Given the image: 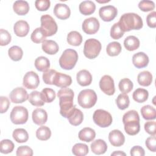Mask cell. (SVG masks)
I'll return each mask as SVG.
<instances>
[{"label": "cell", "mask_w": 156, "mask_h": 156, "mask_svg": "<svg viewBox=\"0 0 156 156\" xmlns=\"http://www.w3.org/2000/svg\"><path fill=\"white\" fill-rule=\"evenodd\" d=\"M51 2L49 0H37L35 2L36 9L39 11H46L49 7Z\"/></svg>", "instance_id": "obj_49"}, {"label": "cell", "mask_w": 156, "mask_h": 156, "mask_svg": "<svg viewBox=\"0 0 156 156\" xmlns=\"http://www.w3.org/2000/svg\"><path fill=\"white\" fill-rule=\"evenodd\" d=\"M79 138L85 142H90L96 137V132L94 129L90 127H85L79 132Z\"/></svg>", "instance_id": "obj_25"}, {"label": "cell", "mask_w": 156, "mask_h": 156, "mask_svg": "<svg viewBox=\"0 0 156 156\" xmlns=\"http://www.w3.org/2000/svg\"><path fill=\"white\" fill-rule=\"evenodd\" d=\"M14 12L18 15H25L29 10V5L26 1H16L13 5Z\"/></svg>", "instance_id": "obj_24"}, {"label": "cell", "mask_w": 156, "mask_h": 156, "mask_svg": "<svg viewBox=\"0 0 156 156\" xmlns=\"http://www.w3.org/2000/svg\"><path fill=\"white\" fill-rule=\"evenodd\" d=\"M149 57L143 52L135 54L132 57V63L133 65L138 69L146 67L149 63Z\"/></svg>", "instance_id": "obj_18"}, {"label": "cell", "mask_w": 156, "mask_h": 156, "mask_svg": "<svg viewBox=\"0 0 156 156\" xmlns=\"http://www.w3.org/2000/svg\"><path fill=\"white\" fill-rule=\"evenodd\" d=\"M78 60V54L76 51L72 49L65 50L59 58V65L62 69H72Z\"/></svg>", "instance_id": "obj_4"}, {"label": "cell", "mask_w": 156, "mask_h": 156, "mask_svg": "<svg viewBox=\"0 0 156 156\" xmlns=\"http://www.w3.org/2000/svg\"><path fill=\"white\" fill-rule=\"evenodd\" d=\"M15 145L13 143L8 139L2 140L0 143V151L2 154H9L13 151Z\"/></svg>", "instance_id": "obj_44"}, {"label": "cell", "mask_w": 156, "mask_h": 156, "mask_svg": "<svg viewBox=\"0 0 156 156\" xmlns=\"http://www.w3.org/2000/svg\"><path fill=\"white\" fill-rule=\"evenodd\" d=\"M77 101L79 105L82 108H90L96 103V93L91 89L83 90L78 94Z\"/></svg>", "instance_id": "obj_5"}, {"label": "cell", "mask_w": 156, "mask_h": 156, "mask_svg": "<svg viewBox=\"0 0 156 156\" xmlns=\"http://www.w3.org/2000/svg\"><path fill=\"white\" fill-rule=\"evenodd\" d=\"M115 102L118 108L122 110L128 108L130 104V100L128 95L124 93L119 94L116 99Z\"/></svg>", "instance_id": "obj_40"}, {"label": "cell", "mask_w": 156, "mask_h": 156, "mask_svg": "<svg viewBox=\"0 0 156 156\" xmlns=\"http://www.w3.org/2000/svg\"><path fill=\"white\" fill-rule=\"evenodd\" d=\"M40 93L43 101L47 103L52 102L56 96L54 90L49 88H45L43 89Z\"/></svg>", "instance_id": "obj_42"}, {"label": "cell", "mask_w": 156, "mask_h": 156, "mask_svg": "<svg viewBox=\"0 0 156 156\" xmlns=\"http://www.w3.org/2000/svg\"><path fill=\"white\" fill-rule=\"evenodd\" d=\"M140 44L139 39L133 35L127 37L124 41L125 48L129 51H133L137 49L140 46Z\"/></svg>", "instance_id": "obj_27"}, {"label": "cell", "mask_w": 156, "mask_h": 156, "mask_svg": "<svg viewBox=\"0 0 156 156\" xmlns=\"http://www.w3.org/2000/svg\"><path fill=\"white\" fill-rule=\"evenodd\" d=\"M149 96V93L147 90L144 88H138L136 89L132 94L133 100L139 103H143L145 102Z\"/></svg>", "instance_id": "obj_33"}, {"label": "cell", "mask_w": 156, "mask_h": 156, "mask_svg": "<svg viewBox=\"0 0 156 156\" xmlns=\"http://www.w3.org/2000/svg\"><path fill=\"white\" fill-rule=\"evenodd\" d=\"M141 114L142 117L146 120L155 119L156 118V110L150 105H146L141 107Z\"/></svg>", "instance_id": "obj_32"}, {"label": "cell", "mask_w": 156, "mask_h": 156, "mask_svg": "<svg viewBox=\"0 0 156 156\" xmlns=\"http://www.w3.org/2000/svg\"><path fill=\"white\" fill-rule=\"evenodd\" d=\"M54 13L58 19L64 20L70 16L71 10L66 4L58 3L54 8Z\"/></svg>", "instance_id": "obj_17"}, {"label": "cell", "mask_w": 156, "mask_h": 156, "mask_svg": "<svg viewBox=\"0 0 156 156\" xmlns=\"http://www.w3.org/2000/svg\"><path fill=\"white\" fill-rule=\"evenodd\" d=\"M10 102L6 96L0 97V112L1 113H5L9 108Z\"/></svg>", "instance_id": "obj_52"}, {"label": "cell", "mask_w": 156, "mask_h": 156, "mask_svg": "<svg viewBox=\"0 0 156 156\" xmlns=\"http://www.w3.org/2000/svg\"><path fill=\"white\" fill-rule=\"evenodd\" d=\"M111 155H115V156H118V155H124L126 156V154L125 152L120 151H115L114 152L111 154Z\"/></svg>", "instance_id": "obj_56"}, {"label": "cell", "mask_w": 156, "mask_h": 156, "mask_svg": "<svg viewBox=\"0 0 156 156\" xmlns=\"http://www.w3.org/2000/svg\"><path fill=\"white\" fill-rule=\"evenodd\" d=\"M57 71L54 69H48L43 73V80L46 84L53 85V81Z\"/></svg>", "instance_id": "obj_46"}, {"label": "cell", "mask_w": 156, "mask_h": 156, "mask_svg": "<svg viewBox=\"0 0 156 156\" xmlns=\"http://www.w3.org/2000/svg\"><path fill=\"white\" fill-rule=\"evenodd\" d=\"M146 146L147 149L151 152H155L156 151V138L155 135L148 137L145 142Z\"/></svg>", "instance_id": "obj_51"}, {"label": "cell", "mask_w": 156, "mask_h": 156, "mask_svg": "<svg viewBox=\"0 0 156 156\" xmlns=\"http://www.w3.org/2000/svg\"><path fill=\"white\" fill-rule=\"evenodd\" d=\"M94 123L101 127H107L112 123V116L111 114L102 109L95 110L93 115Z\"/></svg>", "instance_id": "obj_9"}, {"label": "cell", "mask_w": 156, "mask_h": 156, "mask_svg": "<svg viewBox=\"0 0 156 156\" xmlns=\"http://www.w3.org/2000/svg\"><path fill=\"white\" fill-rule=\"evenodd\" d=\"M80 12L84 15H90L93 13L96 10V5L91 1H82L79 7Z\"/></svg>", "instance_id": "obj_26"}, {"label": "cell", "mask_w": 156, "mask_h": 156, "mask_svg": "<svg viewBox=\"0 0 156 156\" xmlns=\"http://www.w3.org/2000/svg\"><path fill=\"white\" fill-rule=\"evenodd\" d=\"M71 83L72 79L70 76L58 72H57L53 81V85L60 88L69 87Z\"/></svg>", "instance_id": "obj_16"}, {"label": "cell", "mask_w": 156, "mask_h": 156, "mask_svg": "<svg viewBox=\"0 0 156 156\" xmlns=\"http://www.w3.org/2000/svg\"><path fill=\"white\" fill-rule=\"evenodd\" d=\"M88 147L83 143H76L72 148V152L76 156H85L88 153Z\"/></svg>", "instance_id": "obj_41"}, {"label": "cell", "mask_w": 156, "mask_h": 156, "mask_svg": "<svg viewBox=\"0 0 156 156\" xmlns=\"http://www.w3.org/2000/svg\"><path fill=\"white\" fill-rule=\"evenodd\" d=\"M41 29L46 37L52 36L57 32L58 27L54 18L49 15L46 14L41 16Z\"/></svg>", "instance_id": "obj_7"}, {"label": "cell", "mask_w": 156, "mask_h": 156, "mask_svg": "<svg viewBox=\"0 0 156 156\" xmlns=\"http://www.w3.org/2000/svg\"><path fill=\"white\" fill-rule=\"evenodd\" d=\"M29 117L28 110L23 106H15L10 112L11 121L15 124H25Z\"/></svg>", "instance_id": "obj_8"}, {"label": "cell", "mask_w": 156, "mask_h": 156, "mask_svg": "<svg viewBox=\"0 0 156 156\" xmlns=\"http://www.w3.org/2000/svg\"><path fill=\"white\" fill-rule=\"evenodd\" d=\"M29 25L24 20H19L15 23L13 26L15 34L20 37L26 36L29 31Z\"/></svg>", "instance_id": "obj_19"}, {"label": "cell", "mask_w": 156, "mask_h": 156, "mask_svg": "<svg viewBox=\"0 0 156 156\" xmlns=\"http://www.w3.org/2000/svg\"><path fill=\"white\" fill-rule=\"evenodd\" d=\"M122 48L121 44L117 41H113L108 44L106 48V52L109 56H116L121 51Z\"/></svg>", "instance_id": "obj_36"}, {"label": "cell", "mask_w": 156, "mask_h": 156, "mask_svg": "<svg viewBox=\"0 0 156 156\" xmlns=\"http://www.w3.org/2000/svg\"><path fill=\"white\" fill-rule=\"evenodd\" d=\"M155 121H147L144 124V127L145 131L151 135H155Z\"/></svg>", "instance_id": "obj_53"}, {"label": "cell", "mask_w": 156, "mask_h": 156, "mask_svg": "<svg viewBox=\"0 0 156 156\" xmlns=\"http://www.w3.org/2000/svg\"><path fill=\"white\" fill-rule=\"evenodd\" d=\"M124 32L121 29L118 23H115L111 27L110 29V36L114 40H118L121 38L123 35Z\"/></svg>", "instance_id": "obj_45"}, {"label": "cell", "mask_w": 156, "mask_h": 156, "mask_svg": "<svg viewBox=\"0 0 156 156\" xmlns=\"http://www.w3.org/2000/svg\"><path fill=\"white\" fill-rule=\"evenodd\" d=\"M29 101L34 106L41 107L44 104L41 96V93L38 91H32L29 96Z\"/></svg>", "instance_id": "obj_35"}, {"label": "cell", "mask_w": 156, "mask_h": 156, "mask_svg": "<svg viewBox=\"0 0 156 156\" xmlns=\"http://www.w3.org/2000/svg\"><path fill=\"white\" fill-rule=\"evenodd\" d=\"M9 57L13 61H19L22 58L23 51L22 49L18 46H13L8 50Z\"/></svg>", "instance_id": "obj_37"}, {"label": "cell", "mask_w": 156, "mask_h": 156, "mask_svg": "<svg viewBox=\"0 0 156 156\" xmlns=\"http://www.w3.org/2000/svg\"><path fill=\"white\" fill-rule=\"evenodd\" d=\"M133 84L132 82L128 78L122 79L118 84L120 91L124 94H127L133 89Z\"/></svg>", "instance_id": "obj_39"}, {"label": "cell", "mask_w": 156, "mask_h": 156, "mask_svg": "<svg viewBox=\"0 0 156 156\" xmlns=\"http://www.w3.org/2000/svg\"><path fill=\"white\" fill-rule=\"evenodd\" d=\"M59 98L60 113L66 118H68L71 114L76 105L73 104L74 92L69 88H62L57 93Z\"/></svg>", "instance_id": "obj_1"}, {"label": "cell", "mask_w": 156, "mask_h": 156, "mask_svg": "<svg viewBox=\"0 0 156 156\" xmlns=\"http://www.w3.org/2000/svg\"><path fill=\"white\" fill-rule=\"evenodd\" d=\"M40 79L38 74L34 71H29L26 73L23 77V84L25 88L34 90L38 87Z\"/></svg>", "instance_id": "obj_12"}, {"label": "cell", "mask_w": 156, "mask_h": 156, "mask_svg": "<svg viewBox=\"0 0 156 156\" xmlns=\"http://www.w3.org/2000/svg\"><path fill=\"white\" fill-rule=\"evenodd\" d=\"M91 150L96 155L104 154L107 150V145L104 140L98 139L91 144Z\"/></svg>", "instance_id": "obj_22"}, {"label": "cell", "mask_w": 156, "mask_h": 156, "mask_svg": "<svg viewBox=\"0 0 156 156\" xmlns=\"http://www.w3.org/2000/svg\"><path fill=\"white\" fill-rule=\"evenodd\" d=\"M41 48L45 53L49 55L55 54L59 50L58 44L51 40H45L43 41Z\"/></svg>", "instance_id": "obj_23"}, {"label": "cell", "mask_w": 156, "mask_h": 156, "mask_svg": "<svg viewBox=\"0 0 156 156\" xmlns=\"http://www.w3.org/2000/svg\"><path fill=\"white\" fill-rule=\"evenodd\" d=\"M130 154L132 156H144L145 155V151L142 147L135 146L130 149Z\"/></svg>", "instance_id": "obj_55"}, {"label": "cell", "mask_w": 156, "mask_h": 156, "mask_svg": "<svg viewBox=\"0 0 156 156\" xmlns=\"http://www.w3.org/2000/svg\"><path fill=\"white\" fill-rule=\"evenodd\" d=\"M124 130L129 135H135L140 132V116L135 110H129L125 113L122 117Z\"/></svg>", "instance_id": "obj_3"}, {"label": "cell", "mask_w": 156, "mask_h": 156, "mask_svg": "<svg viewBox=\"0 0 156 156\" xmlns=\"http://www.w3.org/2000/svg\"><path fill=\"white\" fill-rule=\"evenodd\" d=\"M146 22L147 26L151 28H155L156 27V12H152L147 15L146 17Z\"/></svg>", "instance_id": "obj_54"}, {"label": "cell", "mask_w": 156, "mask_h": 156, "mask_svg": "<svg viewBox=\"0 0 156 156\" xmlns=\"http://www.w3.org/2000/svg\"><path fill=\"white\" fill-rule=\"evenodd\" d=\"M35 66L36 69L41 72H45L48 70L50 67V62L49 59L44 56L37 57L35 60Z\"/></svg>", "instance_id": "obj_30"}, {"label": "cell", "mask_w": 156, "mask_h": 156, "mask_svg": "<svg viewBox=\"0 0 156 156\" xmlns=\"http://www.w3.org/2000/svg\"><path fill=\"white\" fill-rule=\"evenodd\" d=\"M123 32H129L131 30H139L143 26L142 18L135 13L123 14L118 22Z\"/></svg>", "instance_id": "obj_2"}, {"label": "cell", "mask_w": 156, "mask_h": 156, "mask_svg": "<svg viewBox=\"0 0 156 156\" xmlns=\"http://www.w3.org/2000/svg\"><path fill=\"white\" fill-rule=\"evenodd\" d=\"M102 46L99 41L94 38H90L85 41L83 47V54L89 59L98 57L101 51Z\"/></svg>", "instance_id": "obj_6"}, {"label": "cell", "mask_w": 156, "mask_h": 156, "mask_svg": "<svg viewBox=\"0 0 156 156\" xmlns=\"http://www.w3.org/2000/svg\"><path fill=\"white\" fill-rule=\"evenodd\" d=\"M51 136V129L44 126L40 127L36 131L37 138L41 141H46L50 138Z\"/></svg>", "instance_id": "obj_38"}, {"label": "cell", "mask_w": 156, "mask_h": 156, "mask_svg": "<svg viewBox=\"0 0 156 156\" xmlns=\"http://www.w3.org/2000/svg\"><path fill=\"white\" fill-rule=\"evenodd\" d=\"M32 118L35 124L41 126L46 122L48 119V114L45 110L41 108H37L33 111Z\"/></svg>", "instance_id": "obj_20"}, {"label": "cell", "mask_w": 156, "mask_h": 156, "mask_svg": "<svg viewBox=\"0 0 156 156\" xmlns=\"http://www.w3.org/2000/svg\"><path fill=\"white\" fill-rule=\"evenodd\" d=\"M12 37L10 33L3 29H0V45L5 46L9 44L11 41Z\"/></svg>", "instance_id": "obj_48"}, {"label": "cell", "mask_w": 156, "mask_h": 156, "mask_svg": "<svg viewBox=\"0 0 156 156\" xmlns=\"http://www.w3.org/2000/svg\"><path fill=\"white\" fill-rule=\"evenodd\" d=\"M99 88L105 94L112 96L115 93V83L113 78L108 75L102 76L99 81Z\"/></svg>", "instance_id": "obj_10"}, {"label": "cell", "mask_w": 156, "mask_h": 156, "mask_svg": "<svg viewBox=\"0 0 156 156\" xmlns=\"http://www.w3.org/2000/svg\"><path fill=\"white\" fill-rule=\"evenodd\" d=\"M46 37L41 27H37L32 32L30 39L35 43H40L45 40Z\"/></svg>", "instance_id": "obj_43"}, {"label": "cell", "mask_w": 156, "mask_h": 156, "mask_svg": "<svg viewBox=\"0 0 156 156\" xmlns=\"http://www.w3.org/2000/svg\"><path fill=\"white\" fill-rule=\"evenodd\" d=\"M108 140L112 146L119 147L124 144L125 142V136L122 132L119 130L115 129L109 133Z\"/></svg>", "instance_id": "obj_15"}, {"label": "cell", "mask_w": 156, "mask_h": 156, "mask_svg": "<svg viewBox=\"0 0 156 156\" xmlns=\"http://www.w3.org/2000/svg\"><path fill=\"white\" fill-rule=\"evenodd\" d=\"M69 123L74 126L80 125L83 119V115L82 111L75 108L71 114L68 118Z\"/></svg>", "instance_id": "obj_28"}, {"label": "cell", "mask_w": 156, "mask_h": 156, "mask_svg": "<svg viewBox=\"0 0 156 156\" xmlns=\"http://www.w3.org/2000/svg\"><path fill=\"white\" fill-rule=\"evenodd\" d=\"M77 83L82 87L90 85L92 82V76L91 73L86 69L79 71L76 75Z\"/></svg>", "instance_id": "obj_21"}, {"label": "cell", "mask_w": 156, "mask_h": 156, "mask_svg": "<svg viewBox=\"0 0 156 156\" xmlns=\"http://www.w3.org/2000/svg\"><path fill=\"white\" fill-rule=\"evenodd\" d=\"M118 14L117 9L111 5L103 6L99 9V15L100 18L106 22H109L114 20Z\"/></svg>", "instance_id": "obj_13"}, {"label": "cell", "mask_w": 156, "mask_h": 156, "mask_svg": "<svg viewBox=\"0 0 156 156\" xmlns=\"http://www.w3.org/2000/svg\"><path fill=\"white\" fill-rule=\"evenodd\" d=\"M137 81L139 85L141 86H149L152 82V75L148 71H143L138 74L137 76Z\"/></svg>", "instance_id": "obj_29"}, {"label": "cell", "mask_w": 156, "mask_h": 156, "mask_svg": "<svg viewBox=\"0 0 156 156\" xmlns=\"http://www.w3.org/2000/svg\"><path fill=\"white\" fill-rule=\"evenodd\" d=\"M67 42L72 46H79L82 42V37L79 32L71 31L67 35Z\"/></svg>", "instance_id": "obj_34"}, {"label": "cell", "mask_w": 156, "mask_h": 156, "mask_svg": "<svg viewBox=\"0 0 156 156\" xmlns=\"http://www.w3.org/2000/svg\"><path fill=\"white\" fill-rule=\"evenodd\" d=\"M100 24L98 20L94 17L85 19L82 23V30L87 34L92 35L96 34L99 29Z\"/></svg>", "instance_id": "obj_11"}, {"label": "cell", "mask_w": 156, "mask_h": 156, "mask_svg": "<svg viewBox=\"0 0 156 156\" xmlns=\"http://www.w3.org/2000/svg\"><path fill=\"white\" fill-rule=\"evenodd\" d=\"M138 8L143 12H149L155 9V4L152 1H141L138 4Z\"/></svg>", "instance_id": "obj_47"}, {"label": "cell", "mask_w": 156, "mask_h": 156, "mask_svg": "<svg viewBox=\"0 0 156 156\" xmlns=\"http://www.w3.org/2000/svg\"><path fill=\"white\" fill-rule=\"evenodd\" d=\"M16 154L18 156H21V155L32 156L33 155V151L30 147L27 146H21L18 147Z\"/></svg>", "instance_id": "obj_50"}, {"label": "cell", "mask_w": 156, "mask_h": 156, "mask_svg": "<svg viewBox=\"0 0 156 156\" xmlns=\"http://www.w3.org/2000/svg\"><path fill=\"white\" fill-rule=\"evenodd\" d=\"M12 136L15 141L19 143H25L29 139V135L27 132L24 129L22 128L15 129L13 132Z\"/></svg>", "instance_id": "obj_31"}, {"label": "cell", "mask_w": 156, "mask_h": 156, "mask_svg": "<svg viewBox=\"0 0 156 156\" xmlns=\"http://www.w3.org/2000/svg\"><path fill=\"white\" fill-rule=\"evenodd\" d=\"M9 97L12 102L19 104L27 101L29 99V94L24 88L17 87L10 92Z\"/></svg>", "instance_id": "obj_14"}]
</instances>
